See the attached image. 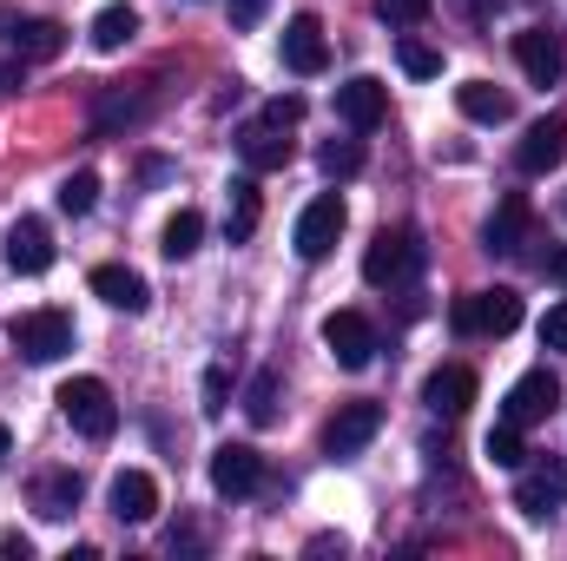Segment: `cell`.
Returning <instances> with one entry per match:
<instances>
[{"mask_svg":"<svg viewBox=\"0 0 567 561\" xmlns=\"http://www.w3.org/2000/svg\"><path fill=\"white\" fill-rule=\"evenodd\" d=\"M343 198L337 192H323V198H310L303 205V218H297V232H290V245H297V258L303 265H323L330 252H337V238H343Z\"/></svg>","mask_w":567,"mask_h":561,"instance_id":"cell-5","label":"cell"},{"mask_svg":"<svg viewBox=\"0 0 567 561\" xmlns=\"http://www.w3.org/2000/svg\"><path fill=\"white\" fill-rule=\"evenodd\" d=\"M245 417L258 422V429L278 422V370H258V377H251V390H245Z\"/></svg>","mask_w":567,"mask_h":561,"instance_id":"cell-30","label":"cell"},{"mask_svg":"<svg viewBox=\"0 0 567 561\" xmlns=\"http://www.w3.org/2000/svg\"><path fill=\"white\" fill-rule=\"evenodd\" d=\"M482 456H488L495 469H522V462H528V449H522V422H508V417H502L495 429H488Z\"/></svg>","mask_w":567,"mask_h":561,"instance_id":"cell-27","label":"cell"},{"mask_svg":"<svg viewBox=\"0 0 567 561\" xmlns=\"http://www.w3.org/2000/svg\"><path fill=\"white\" fill-rule=\"evenodd\" d=\"M93 297H106V304L126 310V317H140L145 304H152V290H145V278L133 265H100V272H93Z\"/></svg>","mask_w":567,"mask_h":561,"instance_id":"cell-21","label":"cell"},{"mask_svg":"<svg viewBox=\"0 0 567 561\" xmlns=\"http://www.w3.org/2000/svg\"><path fill=\"white\" fill-rule=\"evenodd\" d=\"M383 113H390V86H383V80L357 73V80H343V86H337V120H343L350 133H377V126H383Z\"/></svg>","mask_w":567,"mask_h":561,"instance_id":"cell-11","label":"cell"},{"mask_svg":"<svg viewBox=\"0 0 567 561\" xmlns=\"http://www.w3.org/2000/svg\"><path fill=\"white\" fill-rule=\"evenodd\" d=\"M265 120H271V126H297V120H303V100H297V93H278V100L265 106Z\"/></svg>","mask_w":567,"mask_h":561,"instance_id":"cell-35","label":"cell"},{"mask_svg":"<svg viewBox=\"0 0 567 561\" xmlns=\"http://www.w3.org/2000/svg\"><path fill=\"white\" fill-rule=\"evenodd\" d=\"M7 47H13V60H60L66 53V27L60 20H20L7 33Z\"/></svg>","mask_w":567,"mask_h":561,"instance_id":"cell-22","label":"cell"},{"mask_svg":"<svg viewBox=\"0 0 567 561\" xmlns=\"http://www.w3.org/2000/svg\"><path fill=\"white\" fill-rule=\"evenodd\" d=\"M33 509H40L47 522H66V516L80 509V476H73V469L40 476V482H33Z\"/></svg>","mask_w":567,"mask_h":561,"instance_id":"cell-24","label":"cell"},{"mask_svg":"<svg viewBox=\"0 0 567 561\" xmlns=\"http://www.w3.org/2000/svg\"><path fill=\"white\" fill-rule=\"evenodd\" d=\"M429 7H435V0H377V13H383L390 27H416V20H429Z\"/></svg>","mask_w":567,"mask_h":561,"instance_id":"cell-33","label":"cell"},{"mask_svg":"<svg viewBox=\"0 0 567 561\" xmlns=\"http://www.w3.org/2000/svg\"><path fill=\"white\" fill-rule=\"evenodd\" d=\"M140 113H145L140 93H100V106H93V126H100V133H120V126H133Z\"/></svg>","mask_w":567,"mask_h":561,"instance_id":"cell-29","label":"cell"},{"mask_svg":"<svg viewBox=\"0 0 567 561\" xmlns=\"http://www.w3.org/2000/svg\"><path fill=\"white\" fill-rule=\"evenodd\" d=\"M225 410V370H205V417Z\"/></svg>","mask_w":567,"mask_h":561,"instance_id":"cell-36","label":"cell"},{"mask_svg":"<svg viewBox=\"0 0 567 561\" xmlns=\"http://www.w3.org/2000/svg\"><path fill=\"white\" fill-rule=\"evenodd\" d=\"M429 265V245L423 232H410V225H383L377 238H370V252H363V278L377 284V290H396V284H416Z\"/></svg>","mask_w":567,"mask_h":561,"instance_id":"cell-1","label":"cell"},{"mask_svg":"<svg viewBox=\"0 0 567 561\" xmlns=\"http://www.w3.org/2000/svg\"><path fill=\"white\" fill-rule=\"evenodd\" d=\"M377 436H383V404H343L337 417L323 422V456L350 462V456H363Z\"/></svg>","mask_w":567,"mask_h":561,"instance_id":"cell-7","label":"cell"},{"mask_svg":"<svg viewBox=\"0 0 567 561\" xmlns=\"http://www.w3.org/2000/svg\"><path fill=\"white\" fill-rule=\"evenodd\" d=\"M561 502H567V462H555V456H542V462H522L515 509H522L528 522H548Z\"/></svg>","mask_w":567,"mask_h":561,"instance_id":"cell-6","label":"cell"},{"mask_svg":"<svg viewBox=\"0 0 567 561\" xmlns=\"http://www.w3.org/2000/svg\"><path fill=\"white\" fill-rule=\"evenodd\" d=\"M396 67H403L410 80H435V73H442V53H435L429 40H410V33H403V40H396Z\"/></svg>","mask_w":567,"mask_h":561,"instance_id":"cell-31","label":"cell"},{"mask_svg":"<svg viewBox=\"0 0 567 561\" xmlns=\"http://www.w3.org/2000/svg\"><path fill=\"white\" fill-rule=\"evenodd\" d=\"M423 404L435 410V417H462V410L475 404V370H468V364H442V370H429Z\"/></svg>","mask_w":567,"mask_h":561,"instance_id":"cell-18","label":"cell"},{"mask_svg":"<svg viewBox=\"0 0 567 561\" xmlns=\"http://www.w3.org/2000/svg\"><path fill=\"white\" fill-rule=\"evenodd\" d=\"M7 456H13V436H7V422H0V462H7Z\"/></svg>","mask_w":567,"mask_h":561,"instance_id":"cell-40","label":"cell"},{"mask_svg":"<svg viewBox=\"0 0 567 561\" xmlns=\"http://www.w3.org/2000/svg\"><path fill=\"white\" fill-rule=\"evenodd\" d=\"M198 238H205V218L185 205V212H172V218H165V232H158V252H165L172 265H185V258L198 252Z\"/></svg>","mask_w":567,"mask_h":561,"instance_id":"cell-25","label":"cell"},{"mask_svg":"<svg viewBox=\"0 0 567 561\" xmlns=\"http://www.w3.org/2000/svg\"><path fill=\"white\" fill-rule=\"evenodd\" d=\"M323 344H330L337 370H370V357H377V324H370L363 310H330V317H323Z\"/></svg>","mask_w":567,"mask_h":561,"instance_id":"cell-8","label":"cell"},{"mask_svg":"<svg viewBox=\"0 0 567 561\" xmlns=\"http://www.w3.org/2000/svg\"><path fill=\"white\" fill-rule=\"evenodd\" d=\"M238 152H245V165H251V172H284V165H290V126L258 120V126H245V133H238Z\"/></svg>","mask_w":567,"mask_h":561,"instance_id":"cell-20","label":"cell"},{"mask_svg":"<svg viewBox=\"0 0 567 561\" xmlns=\"http://www.w3.org/2000/svg\"><path fill=\"white\" fill-rule=\"evenodd\" d=\"M317 165H323L330 178H350V172H363V140H323Z\"/></svg>","mask_w":567,"mask_h":561,"instance_id":"cell-32","label":"cell"},{"mask_svg":"<svg viewBox=\"0 0 567 561\" xmlns=\"http://www.w3.org/2000/svg\"><path fill=\"white\" fill-rule=\"evenodd\" d=\"M284 67L290 73H323L330 67V40H323V20L317 13H297L284 27Z\"/></svg>","mask_w":567,"mask_h":561,"instance_id":"cell-15","label":"cell"},{"mask_svg":"<svg viewBox=\"0 0 567 561\" xmlns=\"http://www.w3.org/2000/svg\"><path fill=\"white\" fill-rule=\"evenodd\" d=\"M93 205H100V172H66L60 178V212L66 218H86Z\"/></svg>","mask_w":567,"mask_h":561,"instance_id":"cell-28","label":"cell"},{"mask_svg":"<svg viewBox=\"0 0 567 561\" xmlns=\"http://www.w3.org/2000/svg\"><path fill=\"white\" fill-rule=\"evenodd\" d=\"M106 502H113V516H120V522H133V529H140V522L158 516V482H152L145 469H120V476H113V489H106Z\"/></svg>","mask_w":567,"mask_h":561,"instance_id":"cell-17","label":"cell"},{"mask_svg":"<svg viewBox=\"0 0 567 561\" xmlns=\"http://www.w3.org/2000/svg\"><path fill=\"white\" fill-rule=\"evenodd\" d=\"M528 232H535V205H528V192H508V198L488 212V225H482V252L508 258V252L528 245Z\"/></svg>","mask_w":567,"mask_h":561,"instance_id":"cell-12","label":"cell"},{"mask_svg":"<svg viewBox=\"0 0 567 561\" xmlns=\"http://www.w3.org/2000/svg\"><path fill=\"white\" fill-rule=\"evenodd\" d=\"M140 178H145V185H158V178H172V165H165V159H145Z\"/></svg>","mask_w":567,"mask_h":561,"instance_id":"cell-38","label":"cell"},{"mask_svg":"<svg viewBox=\"0 0 567 561\" xmlns=\"http://www.w3.org/2000/svg\"><path fill=\"white\" fill-rule=\"evenodd\" d=\"M455 106H462V120H475V126H508V120H515V100H508L495 80H462V86H455Z\"/></svg>","mask_w":567,"mask_h":561,"instance_id":"cell-19","label":"cell"},{"mask_svg":"<svg viewBox=\"0 0 567 561\" xmlns=\"http://www.w3.org/2000/svg\"><path fill=\"white\" fill-rule=\"evenodd\" d=\"M515 324H522V290H508V284L475 290V297L455 304V330L462 337H508Z\"/></svg>","mask_w":567,"mask_h":561,"instance_id":"cell-4","label":"cell"},{"mask_svg":"<svg viewBox=\"0 0 567 561\" xmlns=\"http://www.w3.org/2000/svg\"><path fill=\"white\" fill-rule=\"evenodd\" d=\"M258 482H265V456H258L251 442H218V449H212V489H218L225 502L251 496Z\"/></svg>","mask_w":567,"mask_h":561,"instance_id":"cell-9","label":"cell"},{"mask_svg":"<svg viewBox=\"0 0 567 561\" xmlns=\"http://www.w3.org/2000/svg\"><path fill=\"white\" fill-rule=\"evenodd\" d=\"M53 404H60V417L73 422L80 436H93V442H106V436L120 429V404H113V390H106L100 377H66Z\"/></svg>","mask_w":567,"mask_h":561,"instance_id":"cell-2","label":"cell"},{"mask_svg":"<svg viewBox=\"0 0 567 561\" xmlns=\"http://www.w3.org/2000/svg\"><path fill=\"white\" fill-rule=\"evenodd\" d=\"M555 404H561V384H555V370L542 364V370H528V377H515V390H508V404H502V417H508V422H522V429H528V422H542V417H548Z\"/></svg>","mask_w":567,"mask_h":561,"instance_id":"cell-14","label":"cell"},{"mask_svg":"<svg viewBox=\"0 0 567 561\" xmlns=\"http://www.w3.org/2000/svg\"><path fill=\"white\" fill-rule=\"evenodd\" d=\"M515 60H522V73H528L535 86H555L567 73V40L555 27H522V33H515Z\"/></svg>","mask_w":567,"mask_h":561,"instance_id":"cell-10","label":"cell"},{"mask_svg":"<svg viewBox=\"0 0 567 561\" xmlns=\"http://www.w3.org/2000/svg\"><path fill=\"white\" fill-rule=\"evenodd\" d=\"M20 86V60H0V93H13Z\"/></svg>","mask_w":567,"mask_h":561,"instance_id":"cell-39","label":"cell"},{"mask_svg":"<svg viewBox=\"0 0 567 561\" xmlns=\"http://www.w3.org/2000/svg\"><path fill=\"white\" fill-rule=\"evenodd\" d=\"M567 159V120H535L522 145H515V165L528 172V178H542V172H555Z\"/></svg>","mask_w":567,"mask_h":561,"instance_id":"cell-16","label":"cell"},{"mask_svg":"<svg viewBox=\"0 0 567 561\" xmlns=\"http://www.w3.org/2000/svg\"><path fill=\"white\" fill-rule=\"evenodd\" d=\"M258 218H265L258 185H251V178H231V192H225V238H231V245H245V238L258 232Z\"/></svg>","mask_w":567,"mask_h":561,"instance_id":"cell-23","label":"cell"},{"mask_svg":"<svg viewBox=\"0 0 567 561\" xmlns=\"http://www.w3.org/2000/svg\"><path fill=\"white\" fill-rule=\"evenodd\" d=\"M7 344L27 357V364H60L73 350V317L66 310H20L7 324Z\"/></svg>","mask_w":567,"mask_h":561,"instance_id":"cell-3","label":"cell"},{"mask_svg":"<svg viewBox=\"0 0 567 561\" xmlns=\"http://www.w3.org/2000/svg\"><path fill=\"white\" fill-rule=\"evenodd\" d=\"M47 265H53V232H47V218H13V225H7V272L40 278Z\"/></svg>","mask_w":567,"mask_h":561,"instance_id":"cell-13","label":"cell"},{"mask_svg":"<svg viewBox=\"0 0 567 561\" xmlns=\"http://www.w3.org/2000/svg\"><path fill=\"white\" fill-rule=\"evenodd\" d=\"M271 0H231V27H258Z\"/></svg>","mask_w":567,"mask_h":561,"instance_id":"cell-37","label":"cell"},{"mask_svg":"<svg viewBox=\"0 0 567 561\" xmlns=\"http://www.w3.org/2000/svg\"><path fill=\"white\" fill-rule=\"evenodd\" d=\"M133 33H140V13H133V7H100V13H93V47H100V53H120Z\"/></svg>","mask_w":567,"mask_h":561,"instance_id":"cell-26","label":"cell"},{"mask_svg":"<svg viewBox=\"0 0 567 561\" xmlns=\"http://www.w3.org/2000/svg\"><path fill=\"white\" fill-rule=\"evenodd\" d=\"M542 350H567V304H548V317H542Z\"/></svg>","mask_w":567,"mask_h":561,"instance_id":"cell-34","label":"cell"}]
</instances>
